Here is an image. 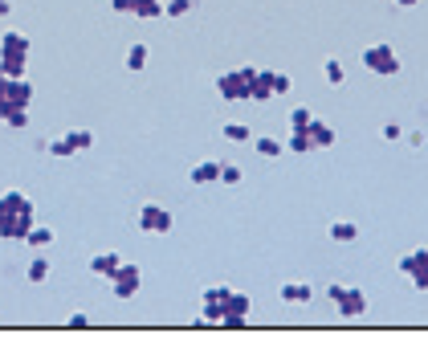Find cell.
Segmentation results:
<instances>
[{
    "instance_id": "18",
    "label": "cell",
    "mask_w": 428,
    "mask_h": 363,
    "mask_svg": "<svg viewBox=\"0 0 428 363\" xmlns=\"http://www.w3.org/2000/svg\"><path fill=\"white\" fill-rule=\"evenodd\" d=\"M24 241L33 245V249H49V245H53V229H49V225H33V229L24 233Z\"/></svg>"
},
{
    "instance_id": "31",
    "label": "cell",
    "mask_w": 428,
    "mask_h": 363,
    "mask_svg": "<svg viewBox=\"0 0 428 363\" xmlns=\"http://www.w3.org/2000/svg\"><path fill=\"white\" fill-rule=\"evenodd\" d=\"M220 184H241V168L237 164H220Z\"/></svg>"
},
{
    "instance_id": "13",
    "label": "cell",
    "mask_w": 428,
    "mask_h": 363,
    "mask_svg": "<svg viewBox=\"0 0 428 363\" xmlns=\"http://www.w3.org/2000/svg\"><path fill=\"white\" fill-rule=\"evenodd\" d=\"M278 294H282V302H290V306H302V302H310V282H285Z\"/></svg>"
},
{
    "instance_id": "1",
    "label": "cell",
    "mask_w": 428,
    "mask_h": 363,
    "mask_svg": "<svg viewBox=\"0 0 428 363\" xmlns=\"http://www.w3.org/2000/svg\"><path fill=\"white\" fill-rule=\"evenodd\" d=\"M37 225L33 200L24 192H0V237L4 241H24V233Z\"/></svg>"
},
{
    "instance_id": "17",
    "label": "cell",
    "mask_w": 428,
    "mask_h": 363,
    "mask_svg": "<svg viewBox=\"0 0 428 363\" xmlns=\"http://www.w3.org/2000/svg\"><path fill=\"white\" fill-rule=\"evenodd\" d=\"M253 147H257V155H262V159H278V155L285 151V143H282V139H273V135H262V139H253Z\"/></svg>"
},
{
    "instance_id": "25",
    "label": "cell",
    "mask_w": 428,
    "mask_h": 363,
    "mask_svg": "<svg viewBox=\"0 0 428 363\" xmlns=\"http://www.w3.org/2000/svg\"><path fill=\"white\" fill-rule=\"evenodd\" d=\"M196 8V0H164V13L167 17H188Z\"/></svg>"
},
{
    "instance_id": "20",
    "label": "cell",
    "mask_w": 428,
    "mask_h": 363,
    "mask_svg": "<svg viewBox=\"0 0 428 363\" xmlns=\"http://www.w3.org/2000/svg\"><path fill=\"white\" fill-rule=\"evenodd\" d=\"M45 151L53 155V159H73V155H78V147L70 143V135H62V139H53V143H45Z\"/></svg>"
},
{
    "instance_id": "23",
    "label": "cell",
    "mask_w": 428,
    "mask_h": 363,
    "mask_svg": "<svg viewBox=\"0 0 428 363\" xmlns=\"http://www.w3.org/2000/svg\"><path fill=\"white\" fill-rule=\"evenodd\" d=\"M285 151H294V155H306V151H314V143H310L306 131H294V135H290V143H285Z\"/></svg>"
},
{
    "instance_id": "36",
    "label": "cell",
    "mask_w": 428,
    "mask_h": 363,
    "mask_svg": "<svg viewBox=\"0 0 428 363\" xmlns=\"http://www.w3.org/2000/svg\"><path fill=\"white\" fill-rule=\"evenodd\" d=\"M110 8L115 13H131V0H110Z\"/></svg>"
},
{
    "instance_id": "5",
    "label": "cell",
    "mask_w": 428,
    "mask_h": 363,
    "mask_svg": "<svg viewBox=\"0 0 428 363\" xmlns=\"http://www.w3.org/2000/svg\"><path fill=\"white\" fill-rule=\"evenodd\" d=\"M29 102H33V86L24 78H4L0 73V115L4 111H17V106L29 111Z\"/></svg>"
},
{
    "instance_id": "32",
    "label": "cell",
    "mask_w": 428,
    "mask_h": 363,
    "mask_svg": "<svg viewBox=\"0 0 428 363\" xmlns=\"http://www.w3.org/2000/svg\"><path fill=\"white\" fill-rule=\"evenodd\" d=\"M412 286H416V290H428V262L412 273Z\"/></svg>"
},
{
    "instance_id": "21",
    "label": "cell",
    "mask_w": 428,
    "mask_h": 363,
    "mask_svg": "<svg viewBox=\"0 0 428 363\" xmlns=\"http://www.w3.org/2000/svg\"><path fill=\"white\" fill-rule=\"evenodd\" d=\"M0 73H4V78H24V57L0 53Z\"/></svg>"
},
{
    "instance_id": "28",
    "label": "cell",
    "mask_w": 428,
    "mask_h": 363,
    "mask_svg": "<svg viewBox=\"0 0 428 363\" xmlns=\"http://www.w3.org/2000/svg\"><path fill=\"white\" fill-rule=\"evenodd\" d=\"M322 73H327V82H331V86H343V78H347V73H343V66H338L334 57L322 66Z\"/></svg>"
},
{
    "instance_id": "29",
    "label": "cell",
    "mask_w": 428,
    "mask_h": 363,
    "mask_svg": "<svg viewBox=\"0 0 428 363\" xmlns=\"http://www.w3.org/2000/svg\"><path fill=\"white\" fill-rule=\"evenodd\" d=\"M0 119L8 122V127H24V122H29V111H24V106H17V111H4Z\"/></svg>"
},
{
    "instance_id": "22",
    "label": "cell",
    "mask_w": 428,
    "mask_h": 363,
    "mask_svg": "<svg viewBox=\"0 0 428 363\" xmlns=\"http://www.w3.org/2000/svg\"><path fill=\"white\" fill-rule=\"evenodd\" d=\"M428 262V249H416V253H408V257H400V273H408V278H412V273H416V269L425 266Z\"/></svg>"
},
{
    "instance_id": "14",
    "label": "cell",
    "mask_w": 428,
    "mask_h": 363,
    "mask_svg": "<svg viewBox=\"0 0 428 363\" xmlns=\"http://www.w3.org/2000/svg\"><path fill=\"white\" fill-rule=\"evenodd\" d=\"M119 253H98V257H90V273H94V278H110V273H115V269H119Z\"/></svg>"
},
{
    "instance_id": "26",
    "label": "cell",
    "mask_w": 428,
    "mask_h": 363,
    "mask_svg": "<svg viewBox=\"0 0 428 363\" xmlns=\"http://www.w3.org/2000/svg\"><path fill=\"white\" fill-rule=\"evenodd\" d=\"M310 119H314V115H310L306 106H294V111H290V131H306Z\"/></svg>"
},
{
    "instance_id": "27",
    "label": "cell",
    "mask_w": 428,
    "mask_h": 363,
    "mask_svg": "<svg viewBox=\"0 0 428 363\" xmlns=\"http://www.w3.org/2000/svg\"><path fill=\"white\" fill-rule=\"evenodd\" d=\"M49 278V257H33L29 262V282H45Z\"/></svg>"
},
{
    "instance_id": "8",
    "label": "cell",
    "mask_w": 428,
    "mask_h": 363,
    "mask_svg": "<svg viewBox=\"0 0 428 363\" xmlns=\"http://www.w3.org/2000/svg\"><path fill=\"white\" fill-rule=\"evenodd\" d=\"M224 306H229V286H213V290H204V318H208L213 327H220Z\"/></svg>"
},
{
    "instance_id": "19",
    "label": "cell",
    "mask_w": 428,
    "mask_h": 363,
    "mask_svg": "<svg viewBox=\"0 0 428 363\" xmlns=\"http://www.w3.org/2000/svg\"><path fill=\"white\" fill-rule=\"evenodd\" d=\"M147 57H151V49L143 45V41H135V45L127 49V70H131V73H139L143 66H147Z\"/></svg>"
},
{
    "instance_id": "16",
    "label": "cell",
    "mask_w": 428,
    "mask_h": 363,
    "mask_svg": "<svg viewBox=\"0 0 428 363\" xmlns=\"http://www.w3.org/2000/svg\"><path fill=\"white\" fill-rule=\"evenodd\" d=\"M131 13L143 21H155V17H164V0H131Z\"/></svg>"
},
{
    "instance_id": "38",
    "label": "cell",
    "mask_w": 428,
    "mask_h": 363,
    "mask_svg": "<svg viewBox=\"0 0 428 363\" xmlns=\"http://www.w3.org/2000/svg\"><path fill=\"white\" fill-rule=\"evenodd\" d=\"M396 4H400V8H412V4H420V0H396Z\"/></svg>"
},
{
    "instance_id": "9",
    "label": "cell",
    "mask_w": 428,
    "mask_h": 363,
    "mask_svg": "<svg viewBox=\"0 0 428 363\" xmlns=\"http://www.w3.org/2000/svg\"><path fill=\"white\" fill-rule=\"evenodd\" d=\"M249 98H253V102L273 98V70H253V78H249Z\"/></svg>"
},
{
    "instance_id": "24",
    "label": "cell",
    "mask_w": 428,
    "mask_h": 363,
    "mask_svg": "<svg viewBox=\"0 0 428 363\" xmlns=\"http://www.w3.org/2000/svg\"><path fill=\"white\" fill-rule=\"evenodd\" d=\"M224 139H229V143H249L253 135H249L245 122H224Z\"/></svg>"
},
{
    "instance_id": "7",
    "label": "cell",
    "mask_w": 428,
    "mask_h": 363,
    "mask_svg": "<svg viewBox=\"0 0 428 363\" xmlns=\"http://www.w3.org/2000/svg\"><path fill=\"white\" fill-rule=\"evenodd\" d=\"M171 225H176V217L167 213L164 204H143L139 208V229L143 233H167Z\"/></svg>"
},
{
    "instance_id": "2",
    "label": "cell",
    "mask_w": 428,
    "mask_h": 363,
    "mask_svg": "<svg viewBox=\"0 0 428 363\" xmlns=\"http://www.w3.org/2000/svg\"><path fill=\"white\" fill-rule=\"evenodd\" d=\"M363 66H367L371 73L396 78V73H400V57H396V49L387 45V41H376V45L363 49Z\"/></svg>"
},
{
    "instance_id": "3",
    "label": "cell",
    "mask_w": 428,
    "mask_h": 363,
    "mask_svg": "<svg viewBox=\"0 0 428 363\" xmlns=\"http://www.w3.org/2000/svg\"><path fill=\"white\" fill-rule=\"evenodd\" d=\"M331 302H334V311H338V318H363L367 315V298H363V290H355V286H338V282H334Z\"/></svg>"
},
{
    "instance_id": "34",
    "label": "cell",
    "mask_w": 428,
    "mask_h": 363,
    "mask_svg": "<svg viewBox=\"0 0 428 363\" xmlns=\"http://www.w3.org/2000/svg\"><path fill=\"white\" fill-rule=\"evenodd\" d=\"M400 135H404V131H400V122H387V127H383V139H392V143H396Z\"/></svg>"
},
{
    "instance_id": "33",
    "label": "cell",
    "mask_w": 428,
    "mask_h": 363,
    "mask_svg": "<svg viewBox=\"0 0 428 363\" xmlns=\"http://www.w3.org/2000/svg\"><path fill=\"white\" fill-rule=\"evenodd\" d=\"M290 90V73H273V94H285Z\"/></svg>"
},
{
    "instance_id": "4",
    "label": "cell",
    "mask_w": 428,
    "mask_h": 363,
    "mask_svg": "<svg viewBox=\"0 0 428 363\" xmlns=\"http://www.w3.org/2000/svg\"><path fill=\"white\" fill-rule=\"evenodd\" d=\"M257 66H241V70H224L216 78V94L229 98V102H237V98H249V78H253Z\"/></svg>"
},
{
    "instance_id": "10",
    "label": "cell",
    "mask_w": 428,
    "mask_h": 363,
    "mask_svg": "<svg viewBox=\"0 0 428 363\" xmlns=\"http://www.w3.org/2000/svg\"><path fill=\"white\" fill-rule=\"evenodd\" d=\"M188 180L192 184H216V180H220V159H200V164H192Z\"/></svg>"
},
{
    "instance_id": "37",
    "label": "cell",
    "mask_w": 428,
    "mask_h": 363,
    "mask_svg": "<svg viewBox=\"0 0 428 363\" xmlns=\"http://www.w3.org/2000/svg\"><path fill=\"white\" fill-rule=\"evenodd\" d=\"M0 17H13V0H0Z\"/></svg>"
},
{
    "instance_id": "12",
    "label": "cell",
    "mask_w": 428,
    "mask_h": 363,
    "mask_svg": "<svg viewBox=\"0 0 428 363\" xmlns=\"http://www.w3.org/2000/svg\"><path fill=\"white\" fill-rule=\"evenodd\" d=\"M306 135H310V143H314V151L318 147H334V127H327V122H318V119H310V127H306Z\"/></svg>"
},
{
    "instance_id": "6",
    "label": "cell",
    "mask_w": 428,
    "mask_h": 363,
    "mask_svg": "<svg viewBox=\"0 0 428 363\" xmlns=\"http://www.w3.org/2000/svg\"><path fill=\"white\" fill-rule=\"evenodd\" d=\"M106 282H110L115 298H135V290L143 286V269L135 266V262H119V269H115Z\"/></svg>"
},
{
    "instance_id": "11",
    "label": "cell",
    "mask_w": 428,
    "mask_h": 363,
    "mask_svg": "<svg viewBox=\"0 0 428 363\" xmlns=\"http://www.w3.org/2000/svg\"><path fill=\"white\" fill-rule=\"evenodd\" d=\"M0 53L24 57V53H29V37H24L21 29H4V37H0Z\"/></svg>"
},
{
    "instance_id": "35",
    "label": "cell",
    "mask_w": 428,
    "mask_h": 363,
    "mask_svg": "<svg viewBox=\"0 0 428 363\" xmlns=\"http://www.w3.org/2000/svg\"><path fill=\"white\" fill-rule=\"evenodd\" d=\"M66 327H73V331H82V327H90V318H86L82 311H78V315H70V322H66Z\"/></svg>"
},
{
    "instance_id": "15",
    "label": "cell",
    "mask_w": 428,
    "mask_h": 363,
    "mask_svg": "<svg viewBox=\"0 0 428 363\" xmlns=\"http://www.w3.org/2000/svg\"><path fill=\"white\" fill-rule=\"evenodd\" d=\"M327 233H331V241H334V245H351V241L359 237V225H351V220H334Z\"/></svg>"
},
{
    "instance_id": "30",
    "label": "cell",
    "mask_w": 428,
    "mask_h": 363,
    "mask_svg": "<svg viewBox=\"0 0 428 363\" xmlns=\"http://www.w3.org/2000/svg\"><path fill=\"white\" fill-rule=\"evenodd\" d=\"M70 143L78 147V151H86V147H94V135H90V131H70Z\"/></svg>"
}]
</instances>
